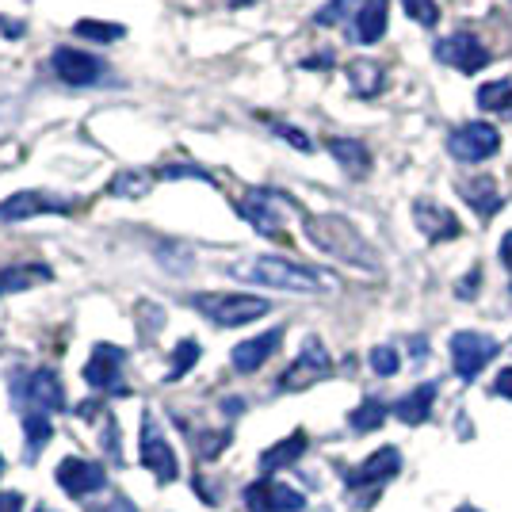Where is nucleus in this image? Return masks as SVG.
<instances>
[{
    "mask_svg": "<svg viewBox=\"0 0 512 512\" xmlns=\"http://www.w3.org/2000/svg\"><path fill=\"white\" fill-rule=\"evenodd\" d=\"M455 512H482V509H474V505H459Z\"/></svg>",
    "mask_w": 512,
    "mask_h": 512,
    "instance_id": "nucleus-44",
    "label": "nucleus"
},
{
    "mask_svg": "<svg viewBox=\"0 0 512 512\" xmlns=\"http://www.w3.org/2000/svg\"><path fill=\"white\" fill-rule=\"evenodd\" d=\"M107 474L100 463H88V459H77L69 455L58 463V486H62L69 497H88V493L104 490Z\"/></svg>",
    "mask_w": 512,
    "mask_h": 512,
    "instance_id": "nucleus-15",
    "label": "nucleus"
},
{
    "mask_svg": "<svg viewBox=\"0 0 512 512\" xmlns=\"http://www.w3.org/2000/svg\"><path fill=\"white\" fill-rule=\"evenodd\" d=\"M192 306L203 318H211L214 325H226V329L249 325L272 310L268 299H256V295H192Z\"/></svg>",
    "mask_w": 512,
    "mask_h": 512,
    "instance_id": "nucleus-3",
    "label": "nucleus"
},
{
    "mask_svg": "<svg viewBox=\"0 0 512 512\" xmlns=\"http://www.w3.org/2000/svg\"><path fill=\"white\" fill-rule=\"evenodd\" d=\"M199 352H203V348H199V341H192V337H188V341H180L176 348H172L169 383H176V379H184V375L192 371L195 363H199Z\"/></svg>",
    "mask_w": 512,
    "mask_h": 512,
    "instance_id": "nucleus-29",
    "label": "nucleus"
},
{
    "mask_svg": "<svg viewBox=\"0 0 512 512\" xmlns=\"http://www.w3.org/2000/svg\"><path fill=\"white\" fill-rule=\"evenodd\" d=\"M398 470H402V451L379 448L375 455H367L360 467L348 474V486H379L386 478H394Z\"/></svg>",
    "mask_w": 512,
    "mask_h": 512,
    "instance_id": "nucleus-18",
    "label": "nucleus"
},
{
    "mask_svg": "<svg viewBox=\"0 0 512 512\" xmlns=\"http://www.w3.org/2000/svg\"><path fill=\"white\" fill-rule=\"evenodd\" d=\"M398 367H402V360H398V352H394L390 344H379V348H371V371H375V375L390 379V375H398Z\"/></svg>",
    "mask_w": 512,
    "mask_h": 512,
    "instance_id": "nucleus-33",
    "label": "nucleus"
},
{
    "mask_svg": "<svg viewBox=\"0 0 512 512\" xmlns=\"http://www.w3.org/2000/svg\"><path fill=\"white\" fill-rule=\"evenodd\" d=\"M348 85H352V92H356V96H363V100H375V96L383 92V85H386L383 65L367 62V58L352 62V65H348Z\"/></svg>",
    "mask_w": 512,
    "mask_h": 512,
    "instance_id": "nucleus-22",
    "label": "nucleus"
},
{
    "mask_svg": "<svg viewBox=\"0 0 512 512\" xmlns=\"http://www.w3.org/2000/svg\"><path fill=\"white\" fill-rule=\"evenodd\" d=\"M23 432H27V455H35V451L50 440V432H54V425H50V413L27 409V413H23Z\"/></svg>",
    "mask_w": 512,
    "mask_h": 512,
    "instance_id": "nucleus-27",
    "label": "nucleus"
},
{
    "mask_svg": "<svg viewBox=\"0 0 512 512\" xmlns=\"http://www.w3.org/2000/svg\"><path fill=\"white\" fill-rule=\"evenodd\" d=\"M138 463L150 470L157 482H172L180 474V463H176V451H172L169 436L161 432L157 417L146 413L142 417V440H138Z\"/></svg>",
    "mask_w": 512,
    "mask_h": 512,
    "instance_id": "nucleus-6",
    "label": "nucleus"
},
{
    "mask_svg": "<svg viewBox=\"0 0 512 512\" xmlns=\"http://www.w3.org/2000/svg\"><path fill=\"white\" fill-rule=\"evenodd\" d=\"M0 31H4V35H20L23 27L20 23H12V20H0Z\"/></svg>",
    "mask_w": 512,
    "mask_h": 512,
    "instance_id": "nucleus-43",
    "label": "nucleus"
},
{
    "mask_svg": "<svg viewBox=\"0 0 512 512\" xmlns=\"http://www.w3.org/2000/svg\"><path fill=\"white\" fill-rule=\"evenodd\" d=\"M276 134H279V138H283V142H291L295 150H302V153H310V150H314V146H310V138H306L302 130H295V127H279V123H276Z\"/></svg>",
    "mask_w": 512,
    "mask_h": 512,
    "instance_id": "nucleus-36",
    "label": "nucleus"
},
{
    "mask_svg": "<svg viewBox=\"0 0 512 512\" xmlns=\"http://www.w3.org/2000/svg\"><path fill=\"white\" fill-rule=\"evenodd\" d=\"M478 107H486V111H509L512 81H490V85L478 88Z\"/></svg>",
    "mask_w": 512,
    "mask_h": 512,
    "instance_id": "nucleus-30",
    "label": "nucleus"
},
{
    "mask_svg": "<svg viewBox=\"0 0 512 512\" xmlns=\"http://www.w3.org/2000/svg\"><path fill=\"white\" fill-rule=\"evenodd\" d=\"M409 12V20H417L421 27H436L440 23V4L436 0H402Z\"/></svg>",
    "mask_w": 512,
    "mask_h": 512,
    "instance_id": "nucleus-34",
    "label": "nucleus"
},
{
    "mask_svg": "<svg viewBox=\"0 0 512 512\" xmlns=\"http://www.w3.org/2000/svg\"><path fill=\"white\" fill-rule=\"evenodd\" d=\"M0 474H4V459H0Z\"/></svg>",
    "mask_w": 512,
    "mask_h": 512,
    "instance_id": "nucleus-47",
    "label": "nucleus"
},
{
    "mask_svg": "<svg viewBox=\"0 0 512 512\" xmlns=\"http://www.w3.org/2000/svg\"><path fill=\"white\" fill-rule=\"evenodd\" d=\"M245 509L249 512H302L306 497L295 486H283L272 478H260L245 490Z\"/></svg>",
    "mask_w": 512,
    "mask_h": 512,
    "instance_id": "nucleus-12",
    "label": "nucleus"
},
{
    "mask_svg": "<svg viewBox=\"0 0 512 512\" xmlns=\"http://www.w3.org/2000/svg\"><path fill=\"white\" fill-rule=\"evenodd\" d=\"M448 150L451 157H459L467 165H478V161H486V157L501 150V134L490 123H463L459 130L448 134Z\"/></svg>",
    "mask_w": 512,
    "mask_h": 512,
    "instance_id": "nucleus-11",
    "label": "nucleus"
},
{
    "mask_svg": "<svg viewBox=\"0 0 512 512\" xmlns=\"http://www.w3.org/2000/svg\"><path fill=\"white\" fill-rule=\"evenodd\" d=\"M497 356V341L486 337V333H474V329H463L451 337V363H455V375L459 379H478V371H486V363Z\"/></svg>",
    "mask_w": 512,
    "mask_h": 512,
    "instance_id": "nucleus-7",
    "label": "nucleus"
},
{
    "mask_svg": "<svg viewBox=\"0 0 512 512\" xmlns=\"http://www.w3.org/2000/svg\"><path fill=\"white\" fill-rule=\"evenodd\" d=\"M123 348L119 344H96L92 360L85 363V383L96 390H123Z\"/></svg>",
    "mask_w": 512,
    "mask_h": 512,
    "instance_id": "nucleus-14",
    "label": "nucleus"
},
{
    "mask_svg": "<svg viewBox=\"0 0 512 512\" xmlns=\"http://www.w3.org/2000/svg\"><path fill=\"white\" fill-rule=\"evenodd\" d=\"M383 421H386V406L379 398H367V402L352 409V417H348V425L356 428V432H375Z\"/></svg>",
    "mask_w": 512,
    "mask_h": 512,
    "instance_id": "nucleus-28",
    "label": "nucleus"
},
{
    "mask_svg": "<svg viewBox=\"0 0 512 512\" xmlns=\"http://www.w3.org/2000/svg\"><path fill=\"white\" fill-rule=\"evenodd\" d=\"M50 279H54V272L46 264H35V260L8 264V268H0V295H20V291H31V287H43Z\"/></svg>",
    "mask_w": 512,
    "mask_h": 512,
    "instance_id": "nucleus-19",
    "label": "nucleus"
},
{
    "mask_svg": "<svg viewBox=\"0 0 512 512\" xmlns=\"http://www.w3.org/2000/svg\"><path fill=\"white\" fill-rule=\"evenodd\" d=\"M360 4L363 0H329L318 16H314V23H321V27H337V23H344L352 12H360Z\"/></svg>",
    "mask_w": 512,
    "mask_h": 512,
    "instance_id": "nucleus-32",
    "label": "nucleus"
},
{
    "mask_svg": "<svg viewBox=\"0 0 512 512\" xmlns=\"http://www.w3.org/2000/svg\"><path fill=\"white\" fill-rule=\"evenodd\" d=\"M230 4H249V0H230Z\"/></svg>",
    "mask_w": 512,
    "mask_h": 512,
    "instance_id": "nucleus-46",
    "label": "nucleus"
},
{
    "mask_svg": "<svg viewBox=\"0 0 512 512\" xmlns=\"http://www.w3.org/2000/svg\"><path fill=\"white\" fill-rule=\"evenodd\" d=\"M302 451H306V432H291L287 440H279L276 448H268L264 455H260V470L264 474H272V470H279V467H291L295 459H302Z\"/></svg>",
    "mask_w": 512,
    "mask_h": 512,
    "instance_id": "nucleus-25",
    "label": "nucleus"
},
{
    "mask_svg": "<svg viewBox=\"0 0 512 512\" xmlns=\"http://www.w3.org/2000/svg\"><path fill=\"white\" fill-rule=\"evenodd\" d=\"M283 344V329H268V333H260V337H253V341H241L234 348V371H241V375H253L256 367H264V363L276 356V348Z\"/></svg>",
    "mask_w": 512,
    "mask_h": 512,
    "instance_id": "nucleus-17",
    "label": "nucleus"
},
{
    "mask_svg": "<svg viewBox=\"0 0 512 512\" xmlns=\"http://www.w3.org/2000/svg\"><path fill=\"white\" fill-rule=\"evenodd\" d=\"M157 172V180H184V176H199V180H211V172L199 169V165H161Z\"/></svg>",
    "mask_w": 512,
    "mask_h": 512,
    "instance_id": "nucleus-35",
    "label": "nucleus"
},
{
    "mask_svg": "<svg viewBox=\"0 0 512 512\" xmlns=\"http://www.w3.org/2000/svg\"><path fill=\"white\" fill-rule=\"evenodd\" d=\"M306 237L325 256H337V260L352 264V268H363V272H375L379 268V256L367 245V237L348 218H341V214H310L306 218Z\"/></svg>",
    "mask_w": 512,
    "mask_h": 512,
    "instance_id": "nucleus-2",
    "label": "nucleus"
},
{
    "mask_svg": "<svg viewBox=\"0 0 512 512\" xmlns=\"http://www.w3.org/2000/svg\"><path fill=\"white\" fill-rule=\"evenodd\" d=\"M77 39H92V43H115L123 39V27L119 23H100V20H81L73 27Z\"/></svg>",
    "mask_w": 512,
    "mask_h": 512,
    "instance_id": "nucleus-31",
    "label": "nucleus"
},
{
    "mask_svg": "<svg viewBox=\"0 0 512 512\" xmlns=\"http://www.w3.org/2000/svg\"><path fill=\"white\" fill-rule=\"evenodd\" d=\"M0 512H23V493L16 490L0 493Z\"/></svg>",
    "mask_w": 512,
    "mask_h": 512,
    "instance_id": "nucleus-38",
    "label": "nucleus"
},
{
    "mask_svg": "<svg viewBox=\"0 0 512 512\" xmlns=\"http://www.w3.org/2000/svg\"><path fill=\"white\" fill-rule=\"evenodd\" d=\"M493 390H497L501 398H512V367H505V371L493 379Z\"/></svg>",
    "mask_w": 512,
    "mask_h": 512,
    "instance_id": "nucleus-39",
    "label": "nucleus"
},
{
    "mask_svg": "<svg viewBox=\"0 0 512 512\" xmlns=\"http://www.w3.org/2000/svg\"><path fill=\"white\" fill-rule=\"evenodd\" d=\"M436 58L448 62L451 69H459V73H478V69L490 65V50L482 46L478 35L459 31V35H451V39H440V43H436Z\"/></svg>",
    "mask_w": 512,
    "mask_h": 512,
    "instance_id": "nucleus-13",
    "label": "nucleus"
},
{
    "mask_svg": "<svg viewBox=\"0 0 512 512\" xmlns=\"http://www.w3.org/2000/svg\"><path fill=\"white\" fill-rule=\"evenodd\" d=\"M157 184V172L150 169H123L115 180H111V188L107 192L119 195V199H142V195H150V188Z\"/></svg>",
    "mask_w": 512,
    "mask_h": 512,
    "instance_id": "nucleus-26",
    "label": "nucleus"
},
{
    "mask_svg": "<svg viewBox=\"0 0 512 512\" xmlns=\"http://www.w3.org/2000/svg\"><path fill=\"white\" fill-rule=\"evenodd\" d=\"M234 279L256 283V287H276V291H291V295H318L325 287H333V276L314 272L306 264L283 260V256H245L226 268Z\"/></svg>",
    "mask_w": 512,
    "mask_h": 512,
    "instance_id": "nucleus-1",
    "label": "nucleus"
},
{
    "mask_svg": "<svg viewBox=\"0 0 512 512\" xmlns=\"http://www.w3.org/2000/svg\"><path fill=\"white\" fill-rule=\"evenodd\" d=\"M325 146H329V153L337 157V165H341L348 176H367V172H371V153H367V146L356 142V138H329Z\"/></svg>",
    "mask_w": 512,
    "mask_h": 512,
    "instance_id": "nucleus-21",
    "label": "nucleus"
},
{
    "mask_svg": "<svg viewBox=\"0 0 512 512\" xmlns=\"http://www.w3.org/2000/svg\"><path fill=\"white\" fill-rule=\"evenodd\" d=\"M50 69L58 73V81L73 88H88L100 85L107 77V65L96 58V54H85V50H73V46H58L54 58H50Z\"/></svg>",
    "mask_w": 512,
    "mask_h": 512,
    "instance_id": "nucleus-9",
    "label": "nucleus"
},
{
    "mask_svg": "<svg viewBox=\"0 0 512 512\" xmlns=\"http://www.w3.org/2000/svg\"><path fill=\"white\" fill-rule=\"evenodd\" d=\"M100 512H138V505L134 501H127V497H115L107 509H100Z\"/></svg>",
    "mask_w": 512,
    "mask_h": 512,
    "instance_id": "nucleus-41",
    "label": "nucleus"
},
{
    "mask_svg": "<svg viewBox=\"0 0 512 512\" xmlns=\"http://www.w3.org/2000/svg\"><path fill=\"white\" fill-rule=\"evenodd\" d=\"M39 512H54V509H50V505H39Z\"/></svg>",
    "mask_w": 512,
    "mask_h": 512,
    "instance_id": "nucleus-45",
    "label": "nucleus"
},
{
    "mask_svg": "<svg viewBox=\"0 0 512 512\" xmlns=\"http://www.w3.org/2000/svg\"><path fill=\"white\" fill-rule=\"evenodd\" d=\"M329 371H333V360H329L325 344H321L318 337H306V344H302V352L295 356V363L283 371L279 390H306V386L321 383Z\"/></svg>",
    "mask_w": 512,
    "mask_h": 512,
    "instance_id": "nucleus-8",
    "label": "nucleus"
},
{
    "mask_svg": "<svg viewBox=\"0 0 512 512\" xmlns=\"http://www.w3.org/2000/svg\"><path fill=\"white\" fill-rule=\"evenodd\" d=\"M432 402H436V386L432 383L417 386V390H409L406 398L394 406V417L406 421V425H421V421H428V413H432Z\"/></svg>",
    "mask_w": 512,
    "mask_h": 512,
    "instance_id": "nucleus-24",
    "label": "nucleus"
},
{
    "mask_svg": "<svg viewBox=\"0 0 512 512\" xmlns=\"http://www.w3.org/2000/svg\"><path fill=\"white\" fill-rule=\"evenodd\" d=\"M501 260H505V268H509V279H512V234H505V241H501Z\"/></svg>",
    "mask_w": 512,
    "mask_h": 512,
    "instance_id": "nucleus-42",
    "label": "nucleus"
},
{
    "mask_svg": "<svg viewBox=\"0 0 512 512\" xmlns=\"http://www.w3.org/2000/svg\"><path fill=\"white\" fill-rule=\"evenodd\" d=\"M237 211L245 214L249 222H253L256 234L264 237H276V241H287V234L279 230L283 226V214L295 211V203L287 199L283 192H268V188H256V192H249L241 203H237Z\"/></svg>",
    "mask_w": 512,
    "mask_h": 512,
    "instance_id": "nucleus-5",
    "label": "nucleus"
},
{
    "mask_svg": "<svg viewBox=\"0 0 512 512\" xmlns=\"http://www.w3.org/2000/svg\"><path fill=\"white\" fill-rule=\"evenodd\" d=\"M413 218H417V226H421V234H425L428 241H455V237L463 234L459 218H455L448 207L432 203V199H417V203H413Z\"/></svg>",
    "mask_w": 512,
    "mask_h": 512,
    "instance_id": "nucleus-16",
    "label": "nucleus"
},
{
    "mask_svg": "<svg viewBox=\"0 0 512 512\" xmlns=\"http://www.w3.org/2000/svg\"><path fill=\"white\" fill-rule=\"evenodd\" d=\"M226 444H230V432H214V436H203V448L199 451H203V459H214Z\"/></svg>",
    "mask_w": 512,
    "mask_h": 512,
    "instance_id": "nucleus-37",
    "label": "nucleus"
},
{
    "mask_svg": "<svg viewBox=\"0 0 512 512\" xmlns=\"http://www.w3.org/2000/svg\"><path fill=\"white\" fill-rule=\"evenodd\" d=\"M386 12H390V0H363L360 12H356V39L360 43H379L386 35Z\"/></svg>",
    "mask_w": 512,
    "mask_h": 512,
    "instance_id": "nucleus-20",
    "label": "nucleus"
},
{
    "mask_svg": "<svg viewBox=\"0 0 512 512\" xmlns=\"http://www.w3.org/2000/svg\"><path fill=\"white\" fill-rule=\"evenodd\" d=\"M463 199H467L474 211L482 214V218H490V214H497L501 211V192H497V184H493L490 176H478V180H463Z\"/></svg>",
    "mask_w": 512,
    "mask_h": 512,
    "instance_id": "nucleus-23",
    "label": "nucleus"
},
{
    "mask_svg": "<svg viewBox=\"0 0 512 512\" xmlns=\"http://www.w3.org/2000/svg\"><path fill=\"white\" fill-rule=\"evenodd\" d=\"M12 402L27 413V409H39V413H58L65 409V390L62 379L50 371V367H39V371H27L12 383Z\"/></svg>",
    "mask_w": 512,
    "mask_h": 512,
    "instance_id": "nucleus-4",
    "label": "nucleus"
},
{
    "mask_svg": "<svg viewBox=\"0 0 512 512\" xmlns=\"http://www.w3.org/2000/svg\"><path fill=\"white\" fill-rule=\"evenodd\" d=\"M478 283H482V272L474 268V272H470V276L459 283V299H474V287H478Z\"/></svg>",
    "mask_w": 512,
    "mask_h": 512,
    "instance_id": "nucleus-40",
    "label": "nucleus"
},
{
    "mask_svg": "<svg viewBox=\"0 0 512 512\" xmlns=\"http://www.w3.org/2000/svg\"><path fill=\"white\" fill-rule=\"evenodd\" d=\"M77 203L54 192H16L0 203V222H27L39 214H73Z\"/></svg>",
    "mask_w": 512,
    "mask_h": 512,
    "instance_id": "nucleus-10",
    "label": "nucleus"
}]
</instances>
